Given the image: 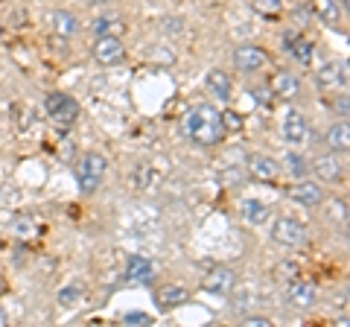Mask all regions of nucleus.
<instances>
[{"mask_svg": "<svg viewBox=\"0 0 350 327\" xmlns=\"http://www.w3.org/2000/svg\"><path fill=\"white\" fill-rule=\"evenodd\" d=\"M184 129H187V135L193 144L199 146H216L222 144V138L228 135L225 129V120H222V112L213 105H193L187 117H184Z\"/></svg>", "mask_w": 350, "mask_h": 327, "instance_id": "f257e3e1", "label": "nucleus"}, {"mask_svg": "<svg viewBox=\"0 0 350 327\" xmlns=\"http://www.w3.org/2000/svg\"><path fill=\"white\" fill-rule=\"evenodd\" d=\"M44 112L50 114L53 123L64 129V126H73L76 123V117H79V103H76L70 94L56 91V94H50L47 100H44Z\"/></svg>", "mask_w": 350, "mask_h": 327, "instance_id": "f03ea898", "label": "nucleus"}, {"mask_svg": "<svg viewBox=\"0 0 350 327\" xmlns=\"http://www.w3.org/2000/svg\"><path fill=\"white\" fill-rule=\"evenodd\" d=\"M105 170H108L105 155H100V152H88V155L82 158V164H79V190L94 193L103 184Z\"/></svg>", "mask_w": 350, "mask_h": 327, "instance_id": "7ed1b4c3", "label": "nucleus"}, {"mask_svg": "<svg viewBox=\"0 0 350 327\" xmlns=\"http://www.w3.org/2000/svg\"><path fill=\"white\" fill-rule=\"evenodd\" d=\"M304 225L298 220H292V216H278L275 222H271V239H275L278 246H286V248H295L304 243Z\"/></svg>", "mask_w": 350, "mask_h": 327, "instance_id": "20e7f679", "label": "nucleus"}, {"mask_svg": "<svg viewBox=\"0 0 350 327\" xmlns=\"http://www.w3.org/2000/svg\"><path fill=\"white\" fill-rule=\"evenodd\" d=\"M234 64L243 73H260V70H266L271 59H269V53L262 50V47H254V44H239L234 50Z\"/></svg>", "mask_w": 350, "mask_h": 327, "instance_id": "39448f33", "label": "nucleus"}, {"mask_svg": "<svg viewBox=\"0 0 350 327\" xmlns=\"http://www.w3.org/2000/svg\"><path fill=\"white\" fill-rule=\"evenodd\" d=\"M310 170H315V176L321 181H338L345 176V161H342V152H321L310 161Z\"/></svg>", "mask_w": 350, "mask_h": 327, "instance_id": "423d86ee", "label": "nucleus"}, {"mask_svg": "<svg viewBox=\"0 0 350 327\" xmlns=\"http://www.w3.org/2000/svg\"><path fill=\"white\" fill-rule=\"evenodd\" d=\"M94 59L103 64V68H111V64H120L126 59V47L120 36H96L94 44Z\"/></svg>", "mask_w": 350, "mask_h": 327, "instance_id": "0eeeda50", "label": "nucleus"}, {"mask_svg": "<svg viewBox=\"0 0 350 327\" xmlns=\"http://www.w3.org/2000/svg\"><path fill=\"white\" fill-rule=\"evenodd\" d=\"M315 298H319V289L310 280L295 278L292 283H286V304L292 310H310L315 307Z\"/></svg>", "mask_w": 350, "mask_h": 327, "instance_id": "6e6552de", "label": "nucleus"}, {"mask_svg": "<svg viewBox=\"0 0 350 327\" xmlns=\"http://www.w3.org/2000/svg\"><path fill=\"white\" fill-rule=\"evenodd\" d=\"M315 85L321 91H345L347 88V62H330L319 68L315 73Z\"/></svg>", "mask_w": 350, "mask_h": 327, "instance_id": "1a4fd4ad", "label": "nucleus"}, {"mask_svg": "<svg viewBox=\"0 0 350 327\" xmlns=\"http://www.w3.org/2000/svg\"><path fill=\"white\" fill-rule=\"evenodd\" d=\"M237 287V272L234 269H228V266H216L211 269L204 275L202 280V289L204 292H211V296H228Z\"/></svg>", "mask_w": 350, "mask_h": 327, "instance_id": "9d476101", "label": "nucleus"}, {"mask_svg": "<svg viewBox=\"0 0 350 327\" xmlns=\"http://www.w3.org/2000/svg\"><path fill=\"white\" fill-rule=\"evenodd\" d=\"M283 138H286V144L292 146H304L306 140H310V126H306V120L301 112H286L283 117Z\"/></svg>", "mask_w": 350, "mask_h": 327, "instance_id": "9b49d317", "label": "nucleus"}, {"mask_svg": "<svg viewBox=\"0 0 350 327\" xmlns=\"http://www.w3.org/2000/svg\"><path fill=\"white\" fill-rule=\"evenodd\" d=\"M248 176L254 181H266V184H275L280 176V167L275 158L269 155H251L248 158Z\"/></svg>", "mask_w": 350, "mask_h": 327, "instance_id": "f8f14e48", "label": "nucleus"}, {"mask_svg": "<svg viewBox=\"0 0 350 327\" xmlns=\"http://www.w3.org/2000/svg\"><path fill=\"white\" fill-rule=\"evenodd\" d=\"M155 301H158V307L167 313V310H175V307H181V304H187L190 289L181 287V283H163V287H158V292H155Z\"/></svg>", "mask_w": 350, "mask_h": 327, "instance_id": "ddd939ff", "label": "nucleus"}, {"mask_svg": "<svg viewBox=\"0 0 350 327\" xmlns=\"http://www.w3.org/2000/svg\"><path fill=\"white\" fill-rule=\"evenodd\" d=\"M289 199L304 205V208H315V205L324 202V187L315 181H301L295 187H289Z\"/></svg>", "mask_w": 350, "mask_h": 327, "instance_id": "4468645a", "label": "nucleus"}, {"mask_svg": "<svg viewBox=\"0 0 350 327\" xmlns=\"http://www.w3.org/2000/svg\"><path fill=\"white\" fill-rule=\"evenodd\" d=\"M207 91H211L219 103H231V96H234L231 76H228L222 68H213L211 73H207Z\"/></svg>", "mask_w": 350, "mask_h": 327, "instance_id": "2eb2a0df", "label": "nucleus"}, {"mask_svg": "<svg viewBox=\"0 0 350 327\" xmlns=\"http://www.w3.org/2000/svg\"><path fill=\"white\" fill-rule=\"evenodd\" d=\"M271 91H275V96H280V100H292V96L301 94V79L292 70H278L271 76Z\"/></svg>", "mask_w": 350, "mask_h": 327, "instance_id": "dca6fc26", "label": "nucleus"}, {"mask_svg": "<svg viewBox=\"0 0 350 327\" xmlns=\"http://www.w3.org/2000/svg\"><path fill=\"white\" fill-rule=\"evenodd\" d=\"M315 12H319V18L324 21L327 27L333 29H345V6L338 3V0H315Z\"/></svg>", "mask_w": 350, "mask_h": 327, "instance_id": "f3484780", "label": "nucleus"}, {"mask_svg": "<svg viewBox=\"0 0 350 327\" xmlns=\"http://www.w3.org/2000/svg\"><path fill=\"white\" fill-rule=\"evenodd\" d=\"M47 21H50V29L56 32V36H73V32L79 29V18L73 12H68V9H53L47 15Z\"/></svg>", "mask_w": 350, "mask_h": 327, "instance_id": "a211bd4d", "label": "nucleus"}, {"mask_svg": "<svg viewBox=\"0 0 350 327\" xmlns=\"http://www.w3.org/2000/svg\"><path fill=\"white\" fill-rule=\"evenodd\" d=\"M152 275H155V266H152L144 254H131V257H129V263H126V278L137 280V283H149Z\"/></svg>", "mask_w": 350, "mask_h": 327, "instance_id": "6ab92c4d", "label": "nucleus"}, {"mask_svg": "<svg viewBox=\"0 0 350 327\" xmlns=\"http://www.w3.org/2000/svg\"><path fill=\"white\" fill-rule=\"evenodd\" d=\"M327 146L333 152H347L350 146V126H347V117H342L338 123L330 126V132H327Z\"/></svg>", "mask_w": 350, "mask_h": 327, "instance_id": "aec40b11", "label": "nucleus"}, {"mask_svg": "<svg viewBox=\"0 0 350 327\" xmlns=\"http://www.w3.org/2000/svg\"><path fill=\"white\" fill-rule=\"evenodd\" d=\"M91 29L96 32V36H123L126 24H123V18H117V15H100L91 24Z\"/></svg>", "mask_w": 350, "mask_h": 327, "instance_id": "412c9836", "label": "nucleus"}, {"mask_svg": "<svg viewBox=\"0 0 350 327\" xmlns=\"http://www.w3.org/2000/svg\"><path fill=\"white\" fill-rule=\"evenodd\" d=\"M283 47H286L301 64H310V59H312V41L298 38V36H286V38H283Z\"/></svg>", "mask_w": 350, "mask_h": 327, "instance_id": "4be33fe9", "label": "nucleus"}, {"mask_svg": "<svg viewBox=\"0 0 350 327\" xmlns=\"http://www.w3.org/2000/svg\"><path fill=\"white\" fill-rule=\"evenodd\" d=\"M269 213H271V208L269 205H262L260 199H245L243 202V216L248 222H254V225H262L269 220Z\"/></svg>", "mask_w": 350, "mask_h": 327, "instance_id": "5701e85b", "label": "nucleus"}, {"mask_svg": "<svg viewBox=\"0 0 350 327\" xmlns=\"http://www.w3.org/2000/svg\"><path fill=\"white\" fill-rule=\"evenodd\" d=\"M251 9L260 12L262 18H278L283 12V0H248Z\"/></svg>", "mask_w": 350, "mask_h": 327, "instance_id": "b1692460", "label": "nucleus"}, {"mask_svg": "<svg viewBox=\"0 0 350 327\" xmlns=\"http://www.w3.org/2000/svg\"><path fill=\"white\" fill-rule=\"evenodd\" d=\"M286 170L292 172L295 179H304L306 170H310V161H304L298 152H289V155H286Z\"/></svg>", "mask_w": 350, "mask_h": 327, "instance_id": "393cba45", "label": "nucleus"}, {"mask_svg": "<svg viewBox=\"0 0 350 327\" xmlns=\"http://www.w3.org/2000/svg\"><path fill=\"white\" fill-rule=\"evenodd\" d=\"M275 278L283 283H292L295 278H301V269H298V263H292V260H283V263L275 269Z\"/></svg>", "mask_w": 350, "mask_h": 327, "instance_id": "a878e982", "label": "nucleus"}, {"mask_svg": "<svg viewBox=\"0 0 350 327\" xmlns=\"http://www.w3.org/2000/svg\"><path fill=\"white\" fill-rule=\"evenodd\" d=\"M155 179H158V176H155V170H152L149 164H140V167L135 170V184H137V190H146Z\"/></svg>", "mask_w": 350, "mask_h": 327, "instance_id": "bb28decb", "label": "nucleus"}, {"mask_svg": "<svg viewBox=\"0 0 350 327\" xmlns=\"http://www.w3.org/2000/svg\"><path fill=\"white\" fill-rule=\"evenodd\" d=\"M85 298V289L82 287H64L59 289V304H64V307H73L76 301Z\"/></svg>", "mask_w": 350, "mask_h": 327, "instance_id": "cd10ccee", "label": "nucleus"}, {"mask_svg": "<svg viewBox=\"0 0 350 327\" xmlns=\"http://www.w3.org/2000/svg\"><path fill=\"white\" fill-rule=\"evenodd\" d=\"M12 234L21 237V239H27V237H36L38 228H36V222H29V220H18L15 228H12Z\"/></svg>", "mask_w": 350, "mask_h": 327, "instance_id": "c85d7f7f", "label": "nucleus"}, {"mask_svg": "<svg viewBox=\"0 0 350 327\" xmlns=\"http://www.w3.org/2000/svg\"><path fill=\"white\" fill-rule=\"evenodd\" d=\"M123 322H126V324H137V327L152 324V319H149L146 313H126V315H123Z\"/></svg>", "mask_w": 350, "mask_h": 327, "instance_id": "c756f323", "label": "nucleus"}, {"mask_svg": "<svg viewBox=\"0 0 350 327\" xmlns=\"http://www.w3.org/2000/svg\"><path fill=\"white\" fill-rule=\"evenodd\" d=\"M243 324H248V327H269L271 319H266V315H245Z\"/></svg>", "mask_w": 350, "mask_h": 327, "instance_id": "7c9ffc66", "label": "nucleus"}, {"mask_svg": "<svg viewBox=\"0 0 350 327\" xmlns=\"http://www.w3.org/2000/svg\"><path fill=\"white\" fill-rule=\"evenodd\" d=\"M336 114H338V117H347V94H342V96L336 100Z\"/></svg>", "mask_w": 350, "mask_h": 327, "instance_id": "2f4dec72", "label": "nucleus"}, {"mask_svg": "<svg viewBox=\"0 0 350 327\" xmlns=\"http://www.w3.org/2000/svg\"><path fill=\"white\" fill-rule=\"evenodd\" d=\"M82 6H105V3H111V0H79Z\"/></svg>", "mask_w": 350, "mask_h": 327, "instance_id": "473e14b6", "label": "nucleus"}, {"mask_svg": "<svg viewBox=\"0 0 350 327\" xmlns=\"http://www.w3.org/2000/svg\"><path fill=\"white\" fill-rule=\"evenodd\" d=\"M6 324H9V315H6L3 307H0V327H6Z\"/></svg>", "mask_w": 350, "mask_h": 327, "instance_id": "72a5a7b5", "label": "nucleus"}, {"mask_svg": "<svg viewBox=\"0 0 350 327\" xmlns=\"http://www.w3.org/2000/svg\"><path fill=\"white\" fill-rule=\"evenodd\" d=\"M6 292H9V283H6L3 278H0V296H6Z\"/></svg>", "mask_w": 350, "mask_h": 327, "instance_id": "f704fd0d", "label": "nucleus"}, {"mask_svg": "<svg viewBox=\"0 0 350 327\" xmlns=\"http://www.w3.org/2000/svg\"><path fill=\"white\" fill-rule=\"evenodd\" d=\"M338 3H342V6H347V0H338Z\"/></svg>", "mask_w": 350, "mask_h": 327, "instance_id": "c9c22d12", "label": "nucleus"}]
</instances>
